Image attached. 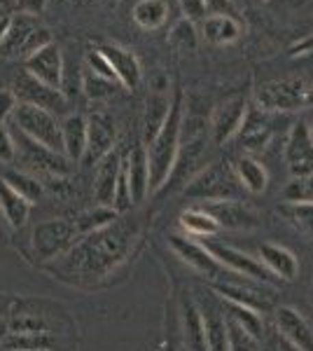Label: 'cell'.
<instances>
[{"label": "cell", "mask_w": 313, "mask_h": 351, "mask_svg": "<svg viewBox=\"0 0 313 351\" xmlns=\"http://www.w3.org/2000/svg\"><path fill=\"white\" fill-rule=\"evenodd\" d=\"M16 3H19V12L38 16V14L45 10V5H47V0H16Z\"/></svg>", "instance_id": "obj_47"}, {"label": "cell", "mask_w": 313, "mask_h": 351, "mask_svg": "<svg viewBox=\"0 0 313 351\" xmlns=\"http://www.w3.org/2000/svg\"><path fill=\"white\" fill-rule=\"evenodd\" d=\"M306 124H309V132H311V138H313V115L309 117V120H306Z\"/></svg>", "instance_id": "obj_53"}, {"label": "cell", "mask_w": 313, "mask_h": 351, "mask_svg": "<svg viewBox=\"0 0 313 351\" xmlns=\"http://www.w3.org/2000/svg\"><path fill=\"white\" fill-rule=\"evenodd\" d=\"M180 141H183V94H175L166 122L147 143V164H150V192H159L168 183L178 162Z\"/></svg>", "instance_id": "obj_1"}, {"label": "cell", "mask_w": 313, "mask_h": 351, "mask_svg": "<svg viewBox=\"0 0 313 351\" xmlns=\"http://www.w3.org/2000/svg\"><path fill=\"white\" fill-rule=\"evenodd\" d=\"M241 183H238L234 169L225 167L222 162H215L210 167H203L195 178L190 180V185L185 188L187 199L197 202H225V199H236L241 192Z\"/></svg>", "instance_id": "obj_3"}, {"label": "cell", "mask_w": 313, "mask_h": 351, "mask_svg": "<svg viewBox=\"0 0 313 351\" xmlns=\"http://www.w3.org/2000/svg\"><path fill=\"white\" fill-rule=\"evenodd\" d=\"M124 173L131 190V202L140 204L150 192V164H147V150L145 145L131 148L129 157L124 160Z\"/></svg>", "instance_id": "obj_18"}, {"label": "cell", "mask_w": 313, "mask_h": 351, "mask_svg": "<svg viewBox=\"0 0 313 351\" xmlns=\"http://www.w3.org/2000/svg\"><path fill=\"white\" fill-rule=\"evenodd\" d=\"M168 45L175 49V52H195L199 45V33L192 21L180 19L178 24L171 28L168 33Z\"/></svg>", "instance_id": "obj_36"}, {"label": "cell", "mask_w": 313, "mask_h": 351, "mask_svg": "<svg viewBox=\"0 0 313 351\" xmlns=\"http://www.w3.org/2000/svg\"><path fill=\"white\" fill-rule=\"evenodd\" d=\"M168 246L185 265H190L192 269H197L199 274L206 276H218L222 271V265L213 258V253L206 248V243H199L190 237H178L171 234L168 237Z\"/></svg>", "instance_id": "obj_12"}, {"label": "cell", "mask_w": 313, "mask_h": 351, "mask_svg": "<svg viewBox=\"0 0 313 351\" xmlns=\"http://www.w3.org/2000/svg\"><path fill=\"white\" fill-rule=\"evenodd\" d=\"M180 8H183V14L187 21H203L208 16V8L206 0H180Z\"/></svg>", "instance_id": "obj_44"}, {"label": "cell", "mask_w": 313, "mask_h": 351, "mask_svg": "<svg viewBox=\"0 0 313 351\" xmlns=\"http://www.w3.org/2000/svg\"><path fill=\"white\" fill-rule=\"evenodd\" d=\"M215 293L225 300V302H234L250 307L255 311H266L271 307V298L266 291L253 286H241V284H215Z\"/></svg>", "instance_id": "obj_24"}, {"label": "cell", "mask_w": 313, "mask_h": 351, "mask_svg": "<svg viewBox=\"0 0 313 351\" xmlns=\"http://www.w3.org/2000/svg\"><path fill=\"white\" fill-rule=\"evenodd\" d=\"M175 349H178V344H175V337L168 335L166 344H164V351H175Z\"/></svg>", "instance_id": "obj_52"}, {"label": "cell", "mask_w": 313, "mask_h": 351, "mask_svg": "<svg viewBox=\"0 0 313 351\" xmlns=\"http://www.w3.org/2000/svg\"><path fill=\"white\" fill-rule=\"evenodd\" d=\"M206 8H208V14H227V16L241 19L234 0H206Z\"/></svg>", "instance_id": "obj_46"}, {"label": "cell", "mask_w": 313, "mask_h": 351, "mask_svg": "<svg viewBox=\"0 0 313 351\" xmlns=\"http://www.w3.org/2000/svg\"><path fill=\"white\" fill-rule=\"evenodd\" d=\"M0 178H3L5 183H8L10 188L16 192V195L24 197V199L31 204V206L42 199L45 183H42V180H38V176H33V173H28V171H21V169L8 167Z\"/></svg>", "instance_id": "obj_29"}, {"label": "cell", "mask_w": 313, "mask_h": 351, "mask_svg": "<svg viewBox=\"0 0 313 351\" xmlns=\"http://www.w3.org/2000/svg\"><path fill=\"white\" fill-rule=\"evenodd\" d=\"M119 213L115 211L112 206H96L92 211H84L82 216L75 220V228L79 234H94V232H101L105 230L112 220H117Z\"/></svg>", "instance_id": "obj_34"}, {"label": "cell", "mask_w": 313, "mask_h": 351, "mask_svg": "<svg viewBox=\"0 0 313 351\" xmlns=\"http://www.w3.org/2000/svg\"><path fill=\"white\" fill-rule=\"evenodd\" d=\"M10 21H12V14L3 16V19H0V45H3L5 36H8V31H10Z\"/></svg>", "instance_id": "obj_50"}, {"label": "cell", "mask_w": 313, "mask_h": 351, "mask_svg": "<svg viewBox=\"0 0 313 351\" xmlns=\"http://www.w3.org/2000/svg\"><path fill=\"white\" fill-rule=\"evenodd\" d=\"M271 115L274 112L248 108V115L241 124V132H238L243 148L248 152H258L262 148H266V143L271 141V136H274V120H271Z\"/></svg>", "instance_id": "obj_17"}, {"label": "cell", "mask_w": 313, "mask_h": 351, "mask_svg": "<svg viewBox=\"0 0 313 351\" xmlns=\"http://www.w3.org/2000/svg\"><path fill=\"white\" fill-rule=\"evenodd\" d=\"M313 52V33H309L306 38H301L297 45L290 47V56H301V54H309Z\"/></svg>", "instance_id": "obj_48"}, {"label": "cell", "mask_w": 313, "mask_h": 351, "mask_svg": "<svg viewBox=\"0 0 313 351\" xmlns=\"http://www.w3.org/2000/svg\"><path fill=\"white\" fill-rule=\"evenodd\" d=\"M122 87L119 82H112V80H105V77L96 75L94 71H89L87 66L82 68V89L89 99L94 101H101V99H108L110 94H115V89Z\"/></svg>", "instance_id": "obj_37"}, {"label": "cell", "mask_w": 313, "mask_h": 351, "mask_svg": "<svg viewBox=\"0 0 313 351\" xmlns=\"http://www.w3.org/2000/svg\"><path fill=\"white\" fill-rule=\"evenodd\" d=\"M201 311L203 335H206L208 351H229V330H227V316L220 314V309L206 307Z\"/></svg>", "instance_id": "obj_28"}, {"label": "cell", "mask_w": 313, "mask_h": 351, "mask_svg": "<svg viewBox=\"0 0 313 351\" xmlns=\"http://www.w3.org/2000/svg\"><path fill=\"white\" fill-rule=\"evenodd\" d=\"M16 132H21L28 138L47 145L54 152L64 155V141H61V122L56 120L54 112L38 108L31 104H19L12 115Z\"/></svg>", "instance_id": "obj_4"}, {"label": "cell", "mask_w": 313, "mask_h": 351, "mask_svg": "<svg viewBox=\"0 0 313 351\" xmlns=\"http://www.w3.org/2000/svg\"><path fill=\"white\" fill-rule=\"evenodd\" d=\"M56 339L49 332H8L0 342L3 351H52Z\"/></svg>", "instance_id": "obj_30"}, {"label": "cell", "mask_w": 313, "mask_h": 351, "mask_svg": "<svg viewBox=\"0 0 313 351\" xmlns=\"http://www.w3.org/2000/svg\"><path fill=\"white\" fill-rule=\"evenodd\" d=\"M276 349H278V351H299V349H295L290 342H286L283 337H278V339H276Z\"/></svg>", "instance_id": "obj_51"}, {"label": "cell", "mask_w": 313, "mask_h": 351, "mask_svg": "<svg viewBox=\"0 0 313 351\" xmlns=\"http://www.w3.org/2000/svg\"><path fill=\"white\" fill-rule=\"evenodd\" d=\"M16 160V141L8 124H0V164H12Z\"/></svg>", "instance_id": "obj_43"}, {"label": "cell", "mask_w": 313, "mask_h": 351, "mask_svg": "<svg viewBox=\"0 0 313 351\" xmlns=\"http://www.w3.org/2000/svg\"><path fill=\"white\" fill-rule=\"evenodd\" d=\"M283 199L292 204H313V173L290 180L283 190Z\"/></svg>", "instance_id": "obj_39"}, {"label": "cell", "mask_w": 313, "mask_h": 351, "mask_svg": "<svg viewBox=\"0 0 313 351\" xmlns=\"http://www.w3.org/2000/svg\"><path fill=\"white\" fill-rule=\"evenodd\" d=\"M248 99L246 96H231L225 99L218 108L213 110L208 120V134L215 145H225L241 132V124L248 115Z\"/></svg>", "instance_id": "obj_7"}, {"label": "cell", "mask_w": 313, "mask_h": 351, "mask_svg": "<svg viewBox=\"0 0 313 351\" xmlns=\"http://www.w3.org/2000/svg\"><path fill=\"white\" fill-rule=\"evenodd\" d=\"M79 232L71 220H45L33 230V251L40 260H52L77 241Z\"/></svg>", "instance_id": "obj_6"}, {"label": "cell", "mask_w": 313, "mask_h": 351, "mask_svg": "<svg viewBox=\"0 0 313 351\" xmlns=\"http://www.w3.org/2000/svg\"><path fill=\"white\" fill-rule=\"evenodd\" d=\"M24 71L31 73L33 77H38L40 82H45L47 87L61 89V84H64V56H61V49L54 43L38 49L36 54L24 59Z\"/></svg>", "instance_id": "obj_13"}, {"label": "cell", "mask_w": 313, "mask_h": 351, "mask_svg": "<svg viewBox=\"0 0 313 351\" xmlns=\"http://www.w3.org/2000/svg\"><path fill=\"white\" fill-rule=\"evenodd\" d=\"M87 152H84V162L99 164L108 152L115 150L117 127L115 120L105 112H94L87 117Z\"/></svg>", "instance_id": "obj_11"}, {"label": "cell", "mask_w": 313, "mask_h": 351, "mask_svg": "<svg viewBox=\"0 0 313 351\" xmlns=\"http://www.w3.org/2000/svg\"><path fill=\"white\" fill-rule=\"evenodd\" d=\"M119 171H122V157H119L117 150L108 152L103 160L96 164L94 195H96V202H99L101 206H112Z\"/></svg>", "instance_id": "obj_20"}, {"label": "cell", "mask_w": 313, "mask_h": 351, "mask_svg": "<svg viewBox=\"0 0 313 351\" xmlns=\"http://www.w3.org/2000/svg\"><path fill=\"white\" fill-rule=\"evenodd\" d=\"M234 173L238 183H241V188L250 192V195H262L266 190V183H269V173H266L264 164L255 160L253 155L238 157L234 164Z\"/></svg>", "instance_id": "obj_26"}, {"label": "cell", "mask_w": 313, "mask_h": 351, "mask_svg": "<svg viewBox=\"0 0 313 351\" xmlns=\"http://www.w3.org/2000/svg\"><path fill=\"white\" fill-rule=\"evenodd\" d=\"M206 211L215 218L220 230H255L260 228V216L250 206H246L238 199H225V202H210L206 204Z\"/></svg>", "instance_id": "obj_14"}, {"label": "cell", "mask_w": 313, "mask_h": 351, "mask_svg": "<svg viewBox=\"0 0 313 351\" xmlns=\"http://www.w3.org/2000/svg\"><path fill=\"white\" fill-rule=\"evenodd\" d=\"M243 33V21L236 16H227V14H208L201 21V36L203 40L210 45H231L241 38Z\"/></svg>", "instance_id": "obj_22"}, {"label": "cell", "mask_w": 313, "mask_h": 351, "mask_svg": "<svg viewBox=\"0 0 313 351\" xmlns=\"http://www.w3.org/2000/svg\"><path fill=\"white\" fill-rule=\"evenodd\" d=\"M0 12L16 14L19 12V3H16V0H0Z\"/></svg>", "instance_id": "obj_49"}, {"label": "cell", "mask_w": 313, "mask_h": 351, "mask_svg": "<svg viewBox=\"0 0 313 351\" xmlns=\"http://www.w3.org/2000/svg\"><path fill=\"white\" fill-rule=\"evenodd\" d=\"M171 96H168V82L155 84L150 96H147L145 104V117H143V138L145 143H150L157 136V132L162 129V124L166 122L168 110H171Z\"/></svg>", "instance_id": "obj_19"}, {"label": "cell", "mask_w": 313, "mask_h": 351, "mask_svg": "<svg viewBox=\"0 0 313 351\" xmlns=\"http://www.w3.org/2000/svg\"><path fill=\"white\" fill-rule=\"evenodd\" d=\"M281 216H286L290 225L301 232H313V204H292L286 202L281 208Z\"/></svg>", "instance_id": "obj_38"}, {"label": "cell", "mask_w": 313, "mask_h": 351, "mask_svg": "<svg viewBox=\"0 0 313 351\" xmlns=\"http://www.w3.org/2000/svg\"><path fill=\"white\" fill-rule=\"evenodd\" d=\"M260 263L264 265L276 279L292 281L299 274V263L290 248L281 246V243H262L260 246Z\"/></svg>", "instance_id": "obj_21"}, {"label": "cell", "mask_w": 313, "mask_h": 351, "mask_svg": "<svg viewBox=\"0 0 313 351\" xmlns=\"http://www.w3.org/2000/svg\"><path fill=\"white\" fill-rule=\"evenodd\" d=\"M3 16H10V14H5V12H0V19H3Z\"/></svg>", "instance_id": "obj_54"}, {"label": "cell", "mask_w": 313, "mask_h": 351, "mask_svg": "<svg viewBox=\"0 0 313 351\" xmlns=\"http://www.w3.org/2000/svg\"><path fill=\"white\" fill-rule=\"evenodd\" d=\"M255 106L264 112H295L313 106V87L301 77L271 80L255 89Z\"/></svg>", "instance_id": "obj_2"}, {"label": "cell", "mask_w": 313, "mask_h": 351, "mask_svg": "<svg viewBox=\"0 0 313 351\" xmlns=\"http://www.w3.org/2000/svg\"><path fill=\"white\" fill-rule=\"evenodd\" d=\"M87 117L79 115H66L61 122V141H64V155L71 162L84 160V152H87Z\"/></svg>", "instance_id": "obj_23"}, {"label": "cell", "mask_w": 313, "mask_h": 351, "mask_svg": "<svg viewBox=\"0 0 313 351\" xmlns=\"http://www.w3.org/2000/svg\"><path fill=\"white\" fill-rule=\"evenodd\" d=\"M283 155H286V164L290 173H292V178H301V176L313 173V138L306 120L292 124Z\"/></svg>", "instance_id": "obj_9"}, {"label": "cell", "mask_w": 313, "mask_h": 351, "mask_svg": "<svg viewBox=\"0 0 313 351\" xmlns=\"http://www.w3.org/2000/svg\"><path fill=\"white\" fill-rule=\"evenodd\" d=\"M12 92L16 94L19 104L38 106V108L54 112V115L66 108V96L61 89L47 87V84L40 82L38 77H33L31 73H26V71H21L19 75H16Z\"/></svg>", "instance_id": "obj_8"}, {"label": "cell", "mask_w": 313, "mask_h": 351, "mask_svg": "<svg viewBox=\"0 0 313 351\" xmlns=\"http://www.w3.org/2000/svg\"><path fill=\"white\" fill-rule=\"evenodd\" d=\"M16 106H19V99L12 89H0V124H5L14 115Z\"/></svg>", "instance_id": "obj_45"}, {"label": "cell", "mask_w": 313, "mask_h": 351, "mask_svg": "<svg viewBox=\"0 0 313 351\" xmlns=\"http://www.w3.org/2000/svg\"><path fill=\"white\" fill-rule=\"evenodd\" d=\"M0 351H3V349H0Z\"/></svg>", "instance_id": "obj_55"}, {"label": "cell", "mask_w": 313, "mask_h": 351, "mask_svg": "<svg viewBox=\"0 0 313 351\" xmlns=\"http://www.w3.org/2000/svg\"><path fill=\"white\" fill-rule=\"evenodd\" d=\"M227 330H229V351H260V339L227 316Z\"/></svg>", "instance_id": "obj_40"}, {"label": "cell", "mask_w": 313, "mask_h": 351, "mask_svg": "<svg viewBox=\"0 0 313 351\" xmlns=\"http://www.w3.org/2000/svg\"><path fill=\"white\" fill-rule=\"evenodd\" d=\"M203 243H206V248L213 253V258L218 260L222 267L236 271V274L248 276V279H255V281H262V284H269L271 276H274L258 258L248 256V253L238 251V248L225 246V243H215V241H203Z\"/></svg>", "instance_id": "obj_10"}, {"label": "cell", "mask_w": 313, "mask_h": 351, "mask_svg": "<svg viewBox=\"0 0 313 351\" xmlns=\"http://www.w3.org/2000/svg\"><path fill=\"white\" fill-rule=\"evenodd\" d=\"M47 45H52V33H49L47 26L38 24L36 28H33V33L28 36V40L24 45V49H21V59H28L31 54H36L38 49L47 47Z\"/></svg>", "instance_id": "obj_42"}, {"label": "cell", "mask_w": 313, "mask_h": 351, "mask_svg": "<svg viewBox=\"0 0 313 351\" xmlns=\"http://www.w3.org/2000/svg\"><path fill=\"white\" fill-rule=\"evenodd\" d=\"M225 304H227V316L262 342V335H264V321H262L260 311L243 307V304H234V302H225Z\"/></svg>", "instance_id": "obj_35"}, {"label": "cell", "mask_w": 313, "mask_h": 351, "mask_svg": "<svg viewBox=\"0 0 313 351\" xmlns=\"http://www.w3.org/2000/svg\"><path fill=\"white\" fill-rule=\"evenodd\" d=\"M14 141H16V157L24 164L26 169H33V171H42L49 176H66L71 173V160L61 152H54L47 145L38 143V141L28 138L21 132H14Z\"/></svg>", "instance_id": "obj_5"}, {"label": "cell", "mask_w": 313, "mask_h": 351, "mask_svg": "<svg viewBox=\"0 0 313 351\" xmlns=\"http://www.w3.org/2000/svg\"><path fill=\"white\" fill-rule=\"evenodd\" d=\"M168 19V5L164 0H138L134 8V21L145 31H155Z\"/></svg>", "instance_id": "obj_33"}, {"label": "cell", "mask_w": 313, "mask_h": 351, "mask_svg": "<svg viewBox=\"0 0 313 351\" xmlns=\"http://www.w3.org/2000/svg\"><path fill=\"white\" fill-rule=\"evenodd\" d=\"M276 326L278 337L292 344L299 351H313V330L309 321L292 307H278L276 309Z\"/></svg>", "instance_id": "obj_16"}, {"label": "cell", "mask_w": 313, "mask_h": 351, "mask_svg": "<svg viewBox=\"0 0 313 351\" xmlns=\"http://www.w3.org/2000/svg\"><path fill=\"white\" fill-rule=\"evenodd\" d=\"M38 24H40L38 16H33V14H24V12L12 14L10 31H8V36H5L3 45H0V52L5 56H21V49H24L28 36H31L33 28Z\"/></svg>", "instance_id": "obj_27"}, {"label": "cell", "mask_w": 313, "mask_h": 351, "mask_svg": "<svg viewBox=\"0 0 313 351\" xmlns=\"http://www.w3.org/2000/svg\"><path fill=\"white\" fill-rule=\"evenodd\" d=\"M28 213H31V204L0 178V218L10 225L12 230H19L26 225Z\"/></svg>", "instance_id": "obj_25"}, {"label": "cell", "mask_w": 313, "mask_h": 351, "mask_svg": "<svg viewBox=\"0 0 313 351\" xmlns=\"http://www.w3.org/2000/svg\"><path fill=\"white\" fill-rule=\"evenodd\" d=\"M180 225L187 232V237H213L215 232L220 230V225L215 223V218L210 216L206 208H187V211L180 213Z\"/></svg>", "instance_id": "obj_32"}, {"label": "cell", "mask_w": 313, "mask_h": 351, "mask_svg": "<svg viewBox=\"0 0 313 351\" xmlns=\"http://www.w3.org/2000/svg\"><path fill=\"white\" fill-rule=\"evenodd\" d=\"M183 337H185V347H190V351H208L206 335H203L201 311H199V307L192 300H187L183 304Z\"/></svg>", "instance_id": "obj_31"}, {"label": "cell", "mask_w": 313, "mask_h": 351, "mask_svg": "<svg viewBox=\"0 0 313 351\" xmlns=\"http://www.w3.org/2000/svg\"><path fill=\"white\" fill-rule=\"evenodd\" d=\"M84 61H87V66L89 71H94L96 75H101V77H105V80H112V82H117V77H115V73H112V68L110 64H108V59L103 54H101V49L99 47H89L87 49V54H84Z\"/></svg>", "instance_id": "obj_41"}, {"label": "cell", "mask_w": 313, "mask_h": 351, "mask_svg": "<svg viewBox=\"0 0 313 351\" xmlns=\"http://www.w3.org/2000/svg\"><path fill=\"white\" fill-rule=\"evenodd\" d=\"M101 54L108 59L110 64L112 73H115L117 82L122 84L124 89H136L143 80V71H140V61L131 49L122 47V45H115V43H108V45H101Z\"/></svg>", "instance_id": "obj_15"}]
</instances>
